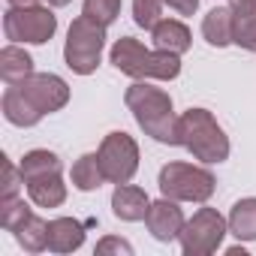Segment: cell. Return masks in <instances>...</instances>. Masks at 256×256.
I'll list each match as a JSON object with an SVG mask.
<instances>
[{
  "instance_id": "obj_1",
  "label": "cell",
  "mask_w": 256,
  "mask_h": 256,
  "mask_svg": "<svg viewBox=\"0 0 256 256\" xmlns=\"http://www.w3.org/2000/svg\"><path fill=\"white\" fill-rule=\"evenodd\" d=\"M124 100H126V108L133 112L136 124L145 130V136H151L160 145H181V136H178L181 118L175 114L172 96L166 90H160L148 82H136L126 88Z\"/></svg>"
},
{
  "instance_id": "obj_2",
  "label": "cell",
  "mask_w": 256,
  "mask_h": 256,
  "mask_svg": "<svg viewBox=\"0 0 256 256\" xmlns=\"http://www.w3.org/2000/svg\"><path fill=\"white\" fill-rule=\"evenodd\" d=\"M112 64L114 70H120L130 78H157V82H172L181 72V54L172 52H160V48H145L139 40L133 36H120L112 46Z\"/></svg>"
},
{
  "instance_id": "obj_3",
  "label": "cell",
  "mask_w": 256,
  "mask_h": 256,
  "mask_svg": "<svg viewBox=\"0 0 256 256\" xmlns=\"http://www.w3.org/2000/svg\"><path fill=\"white\" fill-rule=\"evenodd\" d=\"M181 145L202 163H223L229 157V136L208 108H187L178 124Z\"/></svg>"
},
{
  "instance_id": "obj_4",
  "label": "cell",
  "mask_w": 256,
  "mask_h": 256,
  "mask_svg": "<svg viewBox=\"0 0 256 256\" xmlns=\"http://www.w3.org/2000/svg\"><path fill=\"white\" fill-rule=\"evenodd\" d=\"M102 48H106V28L90 22L88 16H78L72 24H70V34H66V46H64V60L72 72L78 76H90L96 72L100 66V58H102Z\"/></svg>"
},
{
  "instance_id": "obj_5",
  "label": "cell",
  "mask_w": 256,
  "mask_h": 256,
  "mask_svg": "<svg viewBox=\"0 0 256 256\" xmlns=\"http://www.w3.org/2000/svg\"><path fill=\"white\" fill-rule=\"evenodd\" d=\"M160 193L175 202H208L217 190V181L208 169L190 163H169L160 169Z\"/></svg>"
},
{
  "instance_id": "obj_6",
  "label": "cell",
  "mask_w": 256,
  "mask_h": 256,
  "mask_svg": "<svg viewBox=\"0 0 256 256\" xmlns=\"http://www.w3.org/2000/svg\"><path fill=\"white\" fill-rule=\"evenodd\" d=\"M229 232V220H223V214L217 208H199L181 229L178 241L184 256H211L223 238Z\"/></svg>"
},
{
  "instance_id": "obj_7",
  "label": "cell",
  "mask_w": 256,
  "mask_h": 256,
  "mask_svg": "<svg viewBox=\"0 0 256 256\" xmlns=\"http://www.w3.org/2000/svg\"><path fill=\"white\" fill-rule=\"evenodd\" d=\"M58 30V16L46 6H24V10H12L4 16V34L10 42H30V46H42L54 36Z\"/></svg>"
},
{
  "instance_id": "obj_8",
  "label": "cell",
  "mask_w": 256,
  "mask_h": 256,
  "mask_svg": "<svg viewBox=\"0 0 256 256\" xmlns=\"http://www.w3.org/2000/svg\"><path fill=\"white\" fill-rule=\"evenodd\" d=\"M96 157H100L106 181H112V184H126L139 172V145L126 133H108L102 139Z\"/></svg>"
},
{
  "instance_id": "obj_9",
  "label": "cell",
  "mask_w": 256,
  "mask_h": 256,
  "mask_svg": "<svg viewBox=\"0 0 256 256\" xmlns=\"http://www.w3.org/2000/svg\"><path fill=\"white\" fill-rule=\"evenodd\" d=\"M18 90L34 102V108L40 114L60 112L70 102V84L54 72H34L24 82H18Z\"/></svg>"
},
{
  "instance_id": "obj_10",
  "label": "cell",
  "mask_w": 256,
  "mask_h": 256,
  "mask_svg": "<svg viewBox=\"0 0 256 256\" xmlns=\"http://www.w3.org/2000/svg\"><path fill=\"white\" fill-rule=\"evenodd\" d=\"M145 223H148V232L157 241H175L181 235V229H184L187 220H184V211L178 208V202L169 199V196H163L160 202H151Z\"/></svg>"
},
{
  "instance_id": "obj_11",
  "label": "cell",
  "mask_w": 256,
  "mask_h": 256,
  "mask_svg": "<svg viewBox=\"0 0 256 256\" xmlns=\"http://www.w3.org/2000/svg\"><path fill=\"white\" fill-rule=\"evenodd\" d=\"M148 208H151V199L142 187L136 184H118L114 193H112V211L118 220H126V223H136V220H145L148 217Z\"/></svg>"
},
{
  "instance_id": "obj_12",
  "label": "cell",
  "mask_w": 256,
  "mask_h": 256,
  "mask_svg": "<svg viewBox=\"0 0 256 256\" xmlns=\"http://www.w3.org/2000/svg\"><path fill=\"white\" fill-rule=\"evenodd\" d=\"M151 40H154V48L160 52H172V54H184L190 52L193 46V36H190V28L178 18H160L157 28L151 30Z\"/></svg>"
},
{
  "instance_id": "obj_13",
  "label": "cell",
  "mask_w": 256,
  "mask_h": 256,
  "mask_svg": "<svg viewBox=\"0 0 256 256\" xmlns=\"http://www.w3.org/2000/svg\"><path fill=\"white\" fill-rule=\"evenodd\" d=\"M202 36L214 48L232 46V36H235V10L232 6H214L202 18Z\"/></svg>"
},
{
  "instance_id": "obj_14",
  "label": "cell",
  "mask_w": 256,
  "mask_h": 256,
  "mask_svg": "<svg viewBox=\"0 0 256 256\" xmlns=\"http://www.w3.org/2000/svg\"><path fill=\"white\" fill-rule=\"evenodd\" d=\"M84 244V226L72 217H58L48 223V250L52 253H72Z\"/></svg>"
},
{
  "instance_id": "obj_15",
  "label": "cell",
  "mask_w": 256,
  "mask_h": 256,
  "mask_svg": "<svg viewBox=\"0 0 256 256\" xmlns=\"http://www.w3.org/2000/svg\"><path fill=\"white\" fill-rule=\"evenodd\" d=\"M4 118L16 126H36L46 114H40L34 108V102L18 90V84H10L4 90Z\"/></svg>"
},
{
  "instance_id": "obj_16",
  "label": "cell",
  "mask_w": 256,
  "mask_h": 256,
  "mask_svg": "<svg viewBox=\"0 0 256 256\" xmlns=\"http://www.w3.org/2000/svg\"><path fill=\"white\" fill-rule=\"evenodd\" d=\"M28 193H30V202L40 205V208H58V205L66 202V184H64L60 172L28 181Z\"/></svg>"
},
{
  "instance_id": "obj_17",
  "label": "cell",
  "mask_w": 256,
  "mask_h": 256,
  "mask_svg": "<svg viewBox=\"0 0 256 256\" xmlns=\"http://www.w3.org/2000/svg\"><path fill=\"white\" fill-rule=\"evenodd\" d=\"M0 76H4L6 84L24 82L28 76H34V58L24 48H18V42L6 46L4 52H0Z\"/></svg>"
},
{
  "instance_id": "obj_18",
  "label": "cell",
  "mask_w": 256,
  "mask_h": 256,
  "mask_svg": "<svg viewBox=\"0 0 256 256\" xmlns=\"http://www.w3.org/2000/svg\"><path fill=\"white\" fill-rule=\"evenodd\" d=\"M70 175H72L76 190H82V193H94V190H100L102 181H106L96 154H82V157L72 163V172H70Z\"/></svg>"
},
{
  "instance_id": "obj_19",
  "label": "cell",
  "mask_w": 256,
  "mask_h": 256,
  "mask_svg": "<svg viewBox=\"0 0 256 256\" xmlns=\"http://www.w3.org/2000/svg\"><path fill=\"white\" fill-rule=\"evenodd\" d=\"M229 232L238 241H256V199H241L229 211Z\"/></svg>"
},
{
  "instance_id": "obj_20",
  "label": "cell",
  "mask_w": 256,
  "mask_h": 256,
  "mask_svg": "<svg viewBox=\"0 0 256 256\" xmlns=\"http://www.w3.org/2000/svg\"><path fill=\"white\" fill-rule=\"evenodd\" d=\"M60 172V157L54 151H28L22 157V175H24V184L34 181V178H46V175H58Z\"/></svg>"
},
{
  "instance_id": "obj_21",
  "label": "cell",
  "mask_w": 256,
  "mask_h": 256,
  "mask_svg": "<svg viewBox=\"0 0 256 256\" xmlns=\"http://www.w3.org/2000/svg\"><path fill=\"white\" fill-rule=\"evenodd\" d=\"M16 238H18V244H22L28 253H42V250L48 247V220L30 214V217L16 229Z\"/></svg>"
},
{
  "instance_id": "obj_22",
  "label": "cell",
  "mask_w": 256,
  "mask_h": 256,
  "mask_svg": "<svg viewBox=\"0 0 256 256\" xmlns=\"http://www.w3.org/2000/svg\"><path fill=\"white\" fill-rule=\"evenodd\" d=\"M34 211L28 208V202L22 196H10V199H0V226L6 232H16Z\"/></svg>"
},
{
  "instance_id": "obj_23",
  "label": "cell",
  "mask_w": 256,
  "mask_h": 256,
  "mask_svg": "<svg viewBox=\"0 0 256 256\" xmlns=\"http://www.w3.org/2000/svg\"><path fill=\"white\" fill-rule=\"evenodd\" d=\"M82 16H88L90 22L108 28V24H114L118 16H120V0H84Z\"/></svg>"
},
{
  "instance_id": "obj_24",
  "label": "cell",
  "mask_w": 256,
  "mask_h": 256,
  "mask_svg": "<svg viewBox=\"0 0 256 256\" xmlns=\"http://www.w3.org/2000/svg\"><path fill=\"white\" fill-rule=\"evenodd\" d=\"M163 0H133V22L145 30H154L160 22Z\"/></svg>"
},
{
  "instance_id": "obj_25",
  "label": "cell",
  "mask_w": 256,
  "mask_h": 256,
  "mask_svg": "<svg viewBox=\"0 0 256 256\" xmlns=\"http://www.w3.org/2000/svg\"><path fill=\"white\" fill-rule=\"evenodd\" d=\"M0 169H4V181H0V199L18 196V190H22V184H24L22 166H12L10 157H0Z\"/></svg>"
},
{
  "instance_id": "obj_26",
  "label": "cell",
  "mask_w": 256,
  "mask_h": 256,
  "mask_svg": "<svg viewBox=\"0 0 256 256\" xmlns=\"http://www.w3.org/2000/svg\"><path fill=\"white\" fill-rule=\"evenodd\" d=\"M232 42L247 48V52H256V16H235V36H232Z\"/></svg>"
},
{
  "instance_id": "obj_27",
  "label": "cell",
  "mask_w": 256,
  "mask_h": 256,
  "mask_svg": "<svg viewBox=\"0 0 256 256\" xmlns=\"http://www.w3.org/2000/svg\"><path fill=\"white\" fill-rule=\"evenodd\" d=\"M108 253L133 256V244H130V241H124V238H114V235H106V238L96 244V256H108Z\"/></svg>"
},
{
  "instance_id": "obj_28",
  "label": "cell",
  "mask_w": 256,
  "mask_h": 256,
  "mask_svg": "<svg viewBox=\"0 0 256 256\" xmlns=\"http://www.w3.org/2000/svg\"><path fill=\"white\" fill-rule=\"evenodd\" d=\"M163 4H166L169 10H175L178 16H193V12L199 10V0H163Z\"/></svg>"
},
{
  "instance_id": "obj_29",
  "label": "cell",
  "mask_w": 256,
  "mask_h": 256,
  "mask_svg": "<svg viewBox=\"0 0 256 256\" xmlns=\"http://www.w3.org/2000/svg\"><path fill=\"white\" fill-rule=\"evenodd\" d=\"M235 16H256V0H232Z\"/></svg>"
},
{
  "instance_id": "obj_30",
  "label": "cell",
  "mask_w": 256,
  "mask_h": 256,
  "mask_svg": "<svg viewBox=\"0 0 256 256\" xmlns=\"http://www.w3.org/2000/svg\"><path fill=\"white\" fill-rule=\"evenodd\" d=\"M12 10H24V6H40V0H6Z\"/></svg>"
},
{
  "instance_id": "obj_31",
  "label": "cell",
  "mask_w": 256,
  "mask_h": 256,
  "mask_svg": "<svg viewBox=\"0 0 256 256\" xmlns=\"http://www.w3.org/2000/svg\"><path fill=\"white\" fill-rule=\"evenodd\" d=\"M70 0H48V6H66Z\"/></svg>"
}]
</instances>
